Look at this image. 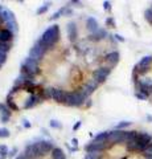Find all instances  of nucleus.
I'll list each match as a JSON object with an SVG mask.
<instances>
[{
    "mask_svg": "<svg viewBox=\"0 0 152 159\" xmlns=\"http://www.w3.org/2000/svg\"><path fill=\"white\" fill-rule=\"evenodd\" d=\"M6 60H7V54L0 52V65H3V64L6 62Z\"/></svg>",
    "mask_w": 152,
    "mask_h": 159,
    "instance_id": "35",
    "label": "nucleus"
},
{
    "mask_svg": "<svg viewBox=\"0 0 152 159\" xmlns=\"http://www.w3.org/2000/svg\"><path fill=\"white\" fill-rule=\"evenodd\" d=\"M7 106L11 109L12 111H16V110H19V106L16 105V102L13 101V98L12 97H8L7 96Z\"/></svg>",
    "mask_w": 152,
    "mask_h": 159,
    "instance_id": "24",
    "label": "nucleus"
},
{
    "mask_svg": "<svg viewBox=\"0 0 152 159\" xmlns=\"http://www.w3.org/2000/svg\"><path fill=\"white\" fill-rule=\"evenodd\" d=\"M109 142H111L112 145L126 143V130H112V131H110Z\"/></svg>",
    "mask_w": 152,
    "mask_h": 159,
    "instance_id": "6",
    "label": "nucleus"
},
{
    "mask_svg": "<svg viewBox=\"0 0 152 159\" xmlns=\"http://www.w3.org/2000/svg\"><path fill=\"white\" fill-rule=\"evenodd\" d=\"M151 64H152V56H144L135 65L134 72L138 73V74H145L151 69Z\"/></svg>",
    "mask_w": 152,
    "mask_h": 159,
    "instance_id": "4",
    "label": "nucleus"
},
{
    "mask_svg": "<svg viewBox=\"0 0 152 159\" xmlns=\"http://www.w3.org/2000/svg\"><path fill=\"white\" fill-rule=\"evenodd\" d=\"M147 119H148L150 122H152V116H150V114H148V116H147Z\"/></svg>",
    "mask_w": 152,
    "mask_h": 159,
    "instance_id": "50",
    "label": "nucleus"
},
{
    "mask_svg": "<svg viewBox=\"0 0 152 159\" xmlns=\"http://www.w3.org/2000/svg\"><path fill=\"white\" fill-rule=\"evenodd\" d=\"M119 58H120V56H119V52L118 51H112V52H109L106 54V56L103 57V60L105 61L109 64V68H112V66H115L118 62H119Z\"/></svg>",
    "mask_w": 152,
    "mask_h": 159,
    "instance_id": "10",
    "label": "nucleus"
},
{
    "mask_svg": "<svg viewBox=\"0 0 152 159\" xmlns=\"http://www.w3.org/2000/svg\"><path fill=\"white\" fill-rule=\"evenodd\" d=\"M86 97L82 94L81 90H74V92H69L66 96V102L65 105L67 106H73V107H78L83 105V102L86 101Z\"/></svg>",
    "mask_w": 152,
    "mask_h": 159,
    "instance_id": "2",
    "label": "nucleus"
},
{
    "mask_svg": "<svg viewBox=\"0 0 152 159\" xmlns=\"http://www.w3.org/2000/svg\"><path fill=\"white\" fill-rule=\"evenodd\" d=\"M69 4H70V6H72V4H77L78 7H81V6H82V3H81V2H77V0H73V2H70Z\"/></svg>",
    "mask_w": 152,
    "mask_h": 159,
    "instance_id": "43",
    "label": "nucleus"
},
{
    "mask_svg": "<svg viewBox=\"0 0 152 159\" xmlns=\"http://www.w3.org/2000/svg\"><path fill=\"white\" fill-rule=\"evenodd\" d=\"M49 92H50V97L52 99H54L56 102H62L65 103L66 102V96L67 93L65 90H62L60 88H49Z\"/></svg>",
    "mask_w": 152,
    "mask_h": 159,
    "instance_id": "7",
    "label": "nucleus"
},
{
    "mask_svg": "<svg viewBox=\"0 0 152 159\" xmlns=\"http://www.w3.org/2000/svg\"><path fill=\"white\" fill-rule=\"evenodd\" d=\"M106 25L107 27H115V21L112 17H107L106 19Z\"/></svg>",
    "mask_w": 152,
    "mask_h": 159,
    "instance_id": "33",
    "label": "nucleus"
},
{
    "mask_svg": "<svg viewBox=\"0 0 152 159\" xmlns=\"http://www.w3.org/2000/svg\"><path fill=\"white\" fill-rule=\"evenodd\" d=\"M144 154H148V155H152V143L148 146V148H147V151H145Z\"/></svg>",
    "mask_w": 152,
    "mask_h": 159,
    "instance_id": "41",
    "label": "nucleus"
},
{
    "mask_svg": "<svg viewBox=\"0 0 152 159\" xmlns=\"http://www.w3.org/2000/svg\"><path fill=\"white\" fill-rule=\"evenodd\" d=\"M15 159H27V158H25V155H24V154H20V155H17Z\"/></svg>",
    "mask_w": 152,
    "mask_h": 159,
    "instance_id": "45",
    "label": "nucleus"
},
{
    "mask_svg": "<svg viewBox=\"0 0 152 159\" xmlns=\"http://www.w3.org/2000/svg\"><path fill=\"white\" fill-rule=\"evenodd\" d=\"M107 148V142H103V143H89L85 150L87 151V154H99L102 152L103 150H106Z\"/></svg>",
    "mask_w": 152,
    "mask_h": 159,
    "instance_id": "9",
    "label": "nucleus"
},
{
    "mask_svg": "<svg viewBox=\"0 0 152 159\" xmlns=\"http://www.w3.org/2000/svg\"><path fill=\"white\" fill-rule=\"evenodd\" d=\"M37 146V150H38V157H42L45 155L48 152H52L54 150V147H53V143L49 142V141H40L36 143Z\"/></svg>",
    "mask_w": 152,
    "mask_h": 159,
    "instance_id": "8",
    "label": "nucleus"
},
{
    "mask_svg": "<svg viewBox=\"0 0 152 159\" xmlns=\"http://www.w3.org/2000/svg\"><path fill=\"white\" fill-rule=\"evenodd\" d=\"M8 152H9V150H8V147L6 145H0V155L7 158L8 157Z\"/></svg>",
    "mask_w": 152,
    "mask_h": 159,
    "instance_id": "29",
    "label": "nucleus"
},
{
    "mask_svg": "<svg viewBox=\"0 0 152 159\" xmlns=\"http://www.w3.org/2000/svg\"><path fill=\"white\" fill-rule=\"evenodd\" d=\"M0 66H2V65H0Z\"/></svg>",
    "mask_w": 152,
    "mask_h": 159,
    "instance_id": "52",
    "label": "nucleus"
},
{
    "mask_svg": "<svg viewBox=\"0 0 152 159\" xmlns=\"http://www.w3.org/2000/svg\"><path fill=\"white\" fill-rule=\"evenodd\" d=\"M9 135H11V133H9L8 129H0V138H8Z\"/></svg>",
    "mask_w": 152,
    "mask_h": 159,
    "instance_id": "31",
    "label": "nucleus"
},
{
    "mask_svg": "<svg viewBox=\"0 0 152 159\" xmlns=\"http://www.w3.org/2000/svg\"><path fill=\"white\" fill-rule=\"evenodd\" d=\"M81 125H82V122H81V121H78V122L76 123V125H74V126H73V130H74V131H77V130H78V129H80V127H81Z\"/></svg>",
    "mask_w": 152,
    "mask_h": 159,
    "instance_id": "38",
    "label": "nucleus"
},
{
    "mask_svg": "<svg viewBox=\"0 0 152 159\" xmlns=\"http://www.w3.org/2000/svg\"><path fill=\"white\" fill-rule=\"evenodd\" d=\"M109 135L110 131H102L99 134H97L93 139V143H103V142H109Z\"/></svg>",
    "mask_w": 152,
    "mask_h": 159,
    "instance_id": "20",
    "label": "nucleus"
},
{
    "mask_svg": "<svg viewBox=\"0 0 152 159\" xmlns=\"http://www.w3.org/2000/svg\"><path fill=\"white\" fill-rule=\"evenodd\" d=\"M69 150H70L72 152H76V151H77V147H70V148H69Z\"/></svg>",
    "mask_w": 152,
    "mask_h": 159,
    "instance_id": "48",
    "label": "nucleus"
},
{
    "mask_svg": "<svg viewBox=\"0 0 152 159\" xmlns=\"http://www.w3.org/2000/svg\"><path fill=\"white\" fill-rule=\"evenodd\" d=\"M50 157H52V159H66L65 152H63L60 147H54V150L50 152Z\"/></svg>",
    "mask_w": 152,
    "mask_h": 159,
    "instance_id": "22",
    "label": "nucleus"
},
{
    "mask_svg": "<svg viewBox=\"0 0 152 159\" xmlns=\"http://www.w3.org/2000/svg\"><path fill=\"white\" fill-rule=\"evenodd\" d=\"M19 90H20V88H17V86H15V85H13L12 89H11V90H9V93H8V97H12L13 94H15V93H17Z\"/></svg>",
    "mask_w": 152,
    "mask_h": 159,
    "instance_id": "34",
    "label": "nucleus"
},
{
    "mask_svg": "<svg viewBox=\"0 0 152 159\" xmlns=\"http://www.w3.org/2000/svg\"><path fill=\"white\" fill-rule=\"evenodd\" d=\"M72 143H73L74 146H77V145H78V139H77V138H73V139H72Z\"/></svg>",
    "mask_w": 152,
    "mask_h": 159,
    "instance_id": "44",
    "label": "nucleus"
},
{
    "mask_svg": "<svg viewBox=\"0 0 152 159\" xmlns=\"http://www.w3.org/2000/svg\"><path fill=\"white\" fill-rule=\"evenodd\" d=\"M24 65L29 69V72H31L33 76H36V74L38 73V61H36V60L27 57L25 61H24Z\"/></svg>",
    "mask_w": 152,
    "mask_h": 159,
    "instance_id": "14",
    "label": "nucleus"
},
{
    "mask_svg": "<svg viewBox=\"0 0 152 159\" xmlns=\"http://www.w3.org/2000/svg\"><path fill=\"white\" fill-rule=\"evenodd\" d=\"M114 37H115V40H118V41H120V43L124 41V37H122L120 34H114Z\"/></svg>",
    "mask_w": 152,
    "mask_h": 159,
    "instance_id": "39",
    "label": "nucleus"
},
{
    "mask_svg": "<svg viewBox=\"0 0 152 159\" xmlns=\"http://www.w3.org/2000/svg\"><path fill=\"white\" fill-rule=\"evenodd\" d=\"M12 110L7 106V103H0V117H8L11 118Z\"/></svg>",
    "mask_w": 152,
    "mask_h": 159,
    "instance_id": "23",
    "label": "nucleus"
},
{
    "mask_svg": "<svg viewBox=\"0 0 152 159\" xmlns=\"http://www.w3.org/2000/svg\"><path fill=\"white\" fill-rule=\"evenodd\" d=\"M16 152H17V148H12V150H9V152H8V157H13Z\"/></svg>",
    "mask_w": 152,
    "mask_h": 159,
    "instance_id": "40",
    "label": "nucleus"
},
{
    "mask_svg": "<svg viewBox=\"0 0 152 159\" xmlns=\"http://www.w3.org/2000/svg\"><path fill=\"white\" fill-rule=\"evenodd\" d=\"M98 86H99V84H98L97 81H94V80H91L90 82H87L86 85L81 89V92H82V94H83V96H85L86 98H89L91 94L94 93V90H97Z\"/></svg>",
    "mask_w": 152,
    "mask_h": 159,
    "instance_id": "11",
    "label": "nucleus"
},
{
    "mask_svg": "<svg viewBox=\"0 0 152 159\" xmlns=\"http://www.w3.org/2000/svg\"><path fill=\"white\" fill-rule=\"evenodd\" d=\"M3 21H4V19H3V16H2V12H0V27H2ZM0 29H2V28H0Z\"/></svg>",
    "mask_w": 152,
    "mask_h": 159,
    "instance_id": "47",
    "label": "nucleus"
},
{
    "mask_svg": "<svg viewBox=\"0 0 152 159\" xmlns=\"http://www.w3.org/2000/svg\"><path fill=\"white\" fill-rule=\"evenodd\" d=\"M50 127H54V129H61L62 127V125L61 123H58L56 119H52L50 121Z\"/></svg>",
    "mask_w": 152,
    "mask_h": 159,
    "instance_id": "32",
    "label": "nucleus"
},
{
    "mask_svg": "<svg viewBox=\"0 0 152 159\" xmlns=\"http://www.w3.org/2000/svg\"><path fill=\"white\" fill-rule=\"evenodd\" d=\"M37 102H42L41 99H40V97L36 96V94H31V97H29V98L27 99L25 105H24V109H31V107L35 106Z\"/></svg>",
    "mask_w": 152,
    "mask_h": 159,
    "instance_id": "21",
    "label": "nucleus"
},
{
    "mask_svg": "<svg viewBox=\"0 0 152 159\" xmlns=\"http://www.w3.org/2000/svg\"><path fill=\"white\" fill-rule=\"evenodd\" d=\"M49 4H50V3H45V4H44L42 7H40V8L37 9V11H36V13H37V15H42V13H45V12L48 11V7H49Z\"/></svg>",
    "mask_w": 152,
    "mask_h": 159,
    "instance_id": "30",
    "label": "nucleus"
},
{
    "mask_svg": "<svg viewBox=\"0 0 152 159\" xmlns=\"http://www.w3.org/2000/svg\"><path fill=\"white\" fill-rule=\"evenodd\" d=\"M24 155H25L27 159H36L38 157V150L36 143H31V145H27L25 148H24Z\"/></svg>",
    "mask_w": 152,
    "mask_h": 159,
    "instance_id": "12",
    "label": "nucleus"
},
{
    "mask_svg": "<svg viewBox=\"0 0 152 159\" xmlns=\"http://www.w3.org/2000/svg\"><path fill=\"white\" fill-rule=\"evenodd\" d=\"M135 142L143 146H150L152 143V135L148 133H138V137H136Z\"/></svg>",
    "mask_w": 152,
    "mask_h": 159,
    "instance_id": "13",
    "label": "nucleus"
},
{
    "mask_svg": "<svg viewBox=\"0 0 152 159\" xmlns=\"http://www.w3.org/2000/svg\"><path fill=\"white\" fill-rule=\"evenodd\" d=\"M46 51L48 49L44 47V45H41L38 41H36L35 43V45H33L32 48H31V51H29V58H33V60H36V61H38L40 58H42L44 56H45V53H46Z\"/></svg>",
    "mask_w": 152,
    "mask_h": 159,
    "instance_id": "5",
    "label": "nucleus"
},
{
    "mask_svg": "<svg viewBox=\"0 0 152 159\" xmlns=\"http://www.w3.org/2000/svg\"><path fill=\"white\" fill-rule=\"evenodd\" d=\"M23 122H24V127H25V129H28V127H31V122H28V121H27V119H24V121H23Z\"/></svg>",
    "mask_w": 152,
    "mask_h": 159,
    "instance_id": "42",
    "label": "nucleus"
},
{
    "mask_svg": "<svg viewBox=\"0 0 152 159\" xmlns=\"http://www.w3.org/2000/svg\"><path fill=\"white\" fill-rule=\"evenodd\" d=\"M2 16L7 21V24H16L15 15H13L12 11H9V9H2Z\"/></svg>",
    "mask_w": 152,
    "mask_h": 159,
    "instance_id": "19",
    "label": "nucleus"
},
{
    "mask_svg": "<svg viewBox=\"0 0 152 159\" xmlns=\"http://www.w3.org/2000/svg\"><path fill=\"white\" fill-rule=\"evenodd\" d=\"M144 17L145 20L148 21L151 25H152V8H148V9H145V12H144Z\"/></svg>",
    "mask_w": 152,
    "mask_h": 159,
    "instance_id": "28",
    "label": "nucleus"
},
{
    "mask_svg": "<svg viewBox=\"0 0 152 159\" xmlns=\"http://www.w3.org/2000/svg\"><path fill=\"white\" fill-rule=\"evenodd\" d=\"M128 126H131V122H128V121H122V122H119L115 126V130H123V129L128 127Z\"/></svg>",
    "mask_w": 152,
    "mask_h": 159,
    "instance_id": "26",
    "label": "nucleus"
},
{
    "mask_svg": "<svg viewBox=\"0 0 152 159\" xmlns=\"http://www.w3.org/2000/svg\"><path fill=\"white\" fill-rule=\"evenodd\" d=\"M135 97H136V98H139V99H143V101L148 98L147 96H144V94H141V93H139V92H135Z\"/></svg>",
    "mask_w": 152,
    "mask_h": 159,
    "instance_id": "36",
    "label": "nucleus"
},
{
    "mask_svg": "<svg viewBox=\"0 0 152 159\" xmlns=\"http://www.w3.org/2000/svg\"><path fill=\"white\" fill-rule=\"evenodd\" d=\"M107 34H109V33H107L106 29L99 28L95 33H90L89 36H87V40H89V41H95V43H97V41H101L102 39H105Z\"/></svg>",
    "mask_w": 152,
    "mask_h": 159,
    "instance_id": "15",
    "label": "nucleus"
},
{
    "mask_svg": "<svg viewBox=\"0 0 152 159\" xmlns=\"http://www.w3.org/2000/svg\"><path fill=\"white\" fill-rule=\"evenodd\" d=\"M15 33L11 32L8 28H4V29H0V41L2 43H12Z\"/></svg>",
    "mask_w": 152,
    "mask_h": 159,
    "instance_id": "17",
    "label": "nucleus"
},
{
    "mask_svg": "<svg viewBox=\"0 0 152 159\" xmlns=\"http://www.w3.org/2000/svg\"><path fill=\"white\" fill-rule=\"evenodd\" d=\"M67 36H69V40L72 43L77 41V39H78V29H77L76 23H69V24H67Z\"/></svg>",
    "mask_w": 152,
    "mask_h": 159,
    "instance_id": "16",
    "label": "nucleus"
},
{
    "mask_svg": "<svg viewBox=\"0 0 152 159\" xmlns=\"http://www.w3.org/2000/svg\"><path fill=\"white\" fill-rule=\"evenodd\" d=\"M65 9H66V7H63V8H61V9H58V11H56V12L50 16V20H56V19H58V17L61 16V15L65 13Z\"/></svg>",
    "mask_w": 152,
    "mask_h": 159,
    "instance_id": "27",
    "label": "nucleus"
},
{
    "mask_svg": "<svg viewBox=\"0 0 152 159\" xmlns=\"http://www.w3.org/2000/svg\"><path fill=\"white\" fill-rule=\"evenodd\" d=\"M72 13H73L72 9H69V8H66V9H65V15H72Z\"/></svg>",
    "mask_w": 152,
    "mask_h": 159,
    "instance_id": "46",
    "label": "nucleus"
},
{
    "mask_svg": "<svg viewBox=\"0 0 152 159\" xmlns=\"http://www.w3.org/2000/svg\"><path fill=\"white\" fill-rule=\"evenodd\" d=\"M110 73H111V68L99 66L98 69H95V70H93V80L97 81L98 84H102L107 80V77L110 76Z\"/></svg>",
    "mask_w": 152,
    "mask_h": 159,
    "instance_id": "3",
    "label": "nucleus"
},
{
    "mask_svg": "<svg viewBox=\"0 0 152 159\" xmlns=\"http://www.w3.org/2000/svg\"><path fill=\"white\" fill-rule=\"evenodd\" d=\"M103 8L106 9V11H111V3L110 2H103Z\"/></svg>",
    "mask_w": 152,
    "mask_h": 159,
    "instance_id": "37",
    "label": "nucleus"
},
{
    "mask_svg": "<svg viewBox=\"0 0 152 159\" xmlns=\"http://www.w3.org/2000/svg\"><path fill=\"white\" fill-rule=\"evenodd\" d=\"M60 39V27L54 24V25H50L45 32L41 34V37L37 40L38 43L44 45L46 49H50L56 45V43Z\"/></svg>",
    "mask_w": 152,
    "mask_h": 159,
    "instance_id": "1",
    "label": "nucleus"
},
{
    "mask_svg": "<svg viewBox=\"0 0 152 159\" xmlns=\"http://www.w3.org/2000/svg\"><path fill=\"white\" fill-rule=\"evenodd\" d=\"M144 157H145L147 159H152V155H148V154H144Z\"/></svg>",
    "mask_w": 152,
    "mask_h": 159,
    "instance_id": "49",
    "label": "nucleus"
},
{
    "mask_svg": "<svg viewBox=\"0 0 152 159\" xmlns=\"http://www.w3.org/2000/svg\"><path fill=\"white\" fill-rule=\"evenodd\" d=\"M0 159H7L6 157H2V155H0Z\"/></svg>",
    "mask_w": 152,
    "mask_h": 159,
    "instance_id": "51",
    "label": "nucleus"
},
{
    "mask_svg": "<svg viewBox=\"0 0 152 159\" xmlns=\"http://www.w3.org/2000/svg\"><path fill=\"white\" fill-rule=\"evenodd\" d=\"M86 28L87 31H90L91 33H95L98 29H99V25H98V21L95 17H89L86 20Z\"/></svg>",
    "mask_w": 152,
    "mask_h": 159,
    "instance_id": "18",
    "label": "nucleus"
},
{
    "mask_svg": "<svg viewBox=\"0 0 152 159\" xmlns=\"http://www.w3.org/2000/svg\"><path fill=\"white\" fill-rule=\"evenodd\" d=\"M11 47H12L11 43H2V41H0V52H2V53L7 54L9 52V49H11Z\"/></svg>",
    "mask_w": 152,
    "mask_h": 159,
    "instance_id": "25",
    "label": "nucleus"
}]
</instances>
